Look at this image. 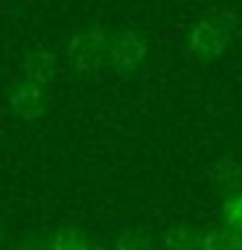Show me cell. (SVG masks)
Returning a JSON list of instances; mask_svg holds the SVG:
<instances>
[{
    "label": "cell",
    "mask_w": 242,
    "mask_h": 250,
    "mask_svg": "<svg viewBox=\"0 0 242 250\" xmlns=\"http://www.w3.org/2000/svg\"><path fill=\"white\" fill-rule=\"evenodd\" d=\"M115 250H156V242L146 229H125L117 237Z\"/></svg>",
    "instance_id": "10"
},
{
    "label": "cell",
    "mask_w": 242,
    "mask_h": 250,
    "mask_svg": "<svg viewBox=\"0 0 242 250\" xmlns=\"http://www.w3.org/2000/svg\"><path fill=\"white\" fill-rule=\"evenodd\" d=\"M203 250H242V234L234 229H211L203 234Z\"/></svg>",
    "instance_id": "8"
},
{
    "label": "cell",
    "mask_w": 242,
    "mask_h": 250,
    "mask_svg": "<svg viewBox=\"0 0 242 250\" xmlns=\"http://www.w3.org/2000/svg\"><path fill=\"white\" fill-rule=\"evenodd\" d=\"M234 29V13H222L214 19H201L187 34V52L195 60L211 62L216 58H222L226 44H229Z\"/></svg>",
    "instance_id": "1"
},
{
    "label": "cell",
    "mask_w": 242,
    "mask_h": 250,
    "mask_svg": "<svg viewBox=\"0 0 242 250\" xmlns=\"http://www.w3.org/2000/svg\"><path fill=\"white\" fill-rule=\"evenodd\" d=\"M109 39L112 37L101 26H86L70 37L68 58H70V65H73L76 73L89 76L104 65L107 55H109Z\"/></svg>",
    "instance_id": "2"
},
{
    "label": "cell",
    "mask_w": 242,
    "mask_h": 250,
    "mask_svg": "<svg viewBox=\"0 0 242 250\" xmlns=\"http://www.w3.org/2000/svg\"><path fill=\"white\" fill-rule=\"evenodd\" d=\"M19 250H52L50 242H47L44 237H39V234H29V237L21 240Z\"/></svg>",
    "instance_id": "12"
},
{
    "label": "cell",
    "mask_w": 242,
    "mask_h": 250,
    "mask_svg": "<svg viewBox=\"0 0 242 250\" xmlns=\"http://www.w3.org/2000/svg\"><path fill=\"white\" fill-rule=\"evenodd\" d=\"M19 73H21V81L34 83V86H39V89H44V86L55 78V73H58V55H55L52 50H34V52H29L26 58H23V62H21Z\"/></svg>",
    "instance_id": "5"
},
{
    "label": "cell",
    "mask_w": 242,
    "mask_h": 250,
    "mask_svg": "<svg viewBox=\"0 0 242 250\" xmlns=\"http://www.w3.org/2000/svg\"><path fill=\"white\" fill-rule=\"evenodd\" d=\"M148 47L146 39L133 29L117 31L109 39V55H107V65L115 70L117 76H133L136 70L146 62Z\"/></svg>",
    "instance_id": "3"
},
{
    "label": "cell",
    "mask_w": 242,
    "mask_h": 250,
    "mask_svg": "<svg viewBox=\"0 0 242 250\" xmlns=\"http://www.w3.org/2000/svg\"><path fill=\"white\" fill-rule=\"evenodd\" d=\"M164 250H203V234L190 224H172L161 232Z\"/></svg>",
    "instance_id": "6"
},
{
    "label": "cell",
    "mask_w": 242,
    "mask_h": 250,
    "mask_svg": "<svg viewBox=\"0 0 242 250\" xmlns=\"http://www.w3.org/2000/svg\"><path fill=\"white\" fill-rule=\"evenodd\" d=\"M222 219L229 229L242 234V193H229L222 203Z\"/></svg>",
    "instance_id": "11"
},
{
    "label": "cell",
    "mask_w": 242,
    "mask_h": 250,
    "mask_svg": "<svg viewBox=\"0 0 242 250\" xmlns=\"http://www.w3.org/2000/svg\"><path fill=\"white\" fill-rule=\"evenodd\" d=\"M50 248L52 250H89L83 232L78 227H60L55 232V237L50 240Z\"/></svg>",
    "instance_id": "9"
},
{
    "label": "cell",
    "mask_w": 242,
    "mask_h": 250,
    "mask_svg": "<svg viewBox=\"0 0 242 250\" xmlns=\"http://www.w3.org/2000/svg\"><path fill=\"white\" fill-rule=\"evenodd\" d=\"M211 180L222 188L226 193H237V188L242 183V167L234 159L229 156H224V159H216L211 164Z\"/></svg>",
    "instance_id": "7"
},
{
    "label": "cell",
    "mask_w": 242,
    "mask_h": 250,
    "mask_svg": "<svg viewBox=\"0 0 242 250\" xmlns=\"http://www.w3.org/2000/svg\"><path fill=\"white\" fill-rule=\"evenodd\" d=\"M8 109L13 117L26 123H34L44 115V89H39L34 83L19 81L8 91Z\"/></svg>",
    "instance_id": "4"
}]
</instances>
